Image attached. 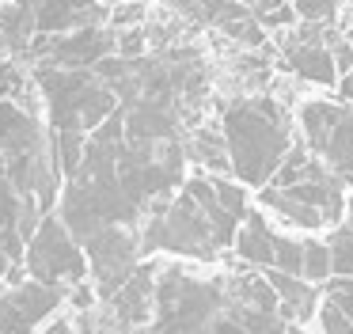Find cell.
I'll return each mask as SVG.
<instances>
[{
  "mask_svg": "<svg viewBox=\"0 0 353 334\" xmlns=\"http://www.w3.org/2000/svg\"><path fill=\"white\" fill-rule=\"evenodd\" d=\"M141 224V250L145 255H171L183 262L216 266L236 247V232L243 217L228 209L216 194L213 179L183 182V194L175 202H152Z\"/></svg>",
  "mask_w": 353,
  "mask_h": 334,
  "instance_id": "6da1fadb",
  "label": "cell"
},
{
  "mask_svg": "<svg viewBox=\"0 0 353 334\" xmlns=\"http://www.w3.org/2000/svg\"><path fill=\"white\" fill-rule=\"evenodd\" d=\"M232 171L243 186H270L289 156V114L277 99H239L224 110Z\"/></svg>",
  "mask_w": 353,
  "mask_h": 334,
  "instance_id": "7a4b0ae2",
  "label": "cell"
},
{
  "mask_svg": "<svg viewBox=\"0 0 353 334\" xmlns=\"http://www.w3.org/2000/svg\"><path fill=\"white\" fill-rule=\"evenodd\" d=\"M23 266L34 281L65 288V293L84 285V281H92V266H88V255H84V247H80V239L65 228L61 217H54V213H50L39 224V232L31 235Z\"/></svg>",
  "mask_w": 353,
  "mask_h": 334,
  "instance_id": "3957f363",
  "label": "cell"
},
{
  "mask_svg": "<svg viewBox=\"0 0 353 334\" xmlns=\"http://www.w3.org/2000/svg\"><path fill=\"white\" fill-rule=\"evenodd\" d=\"M304 144L327 164L330 175L353 186V110L338 103H304L300 106Z\"/></svg>",
  "mask_w": 353,
  "mask_h": 334,
  "instance_id": "277c9868",
  "label": "cell"
},
{
  "mask_svg": "<svg viewBox=\"0 0 353 334\" xmlns=\"http://www.w3.org/2000/svg\"><path fill=\"white\" fill-rule=\"evenodd\" d=\"M92 266V285L99 288V300L110 304L118 296V288L133 277V270L141 266L145 250H141V232L133 224H107L103 232H95L88 243H80Z\"/></svg>",
  "mask_w": 353,
  "mask_h": 334,
  "instance_id": "5b68a950",
  "label": "cell"
},
{
  "mask_svg": "<svg viewBox=\"0 0 353 334\" xmlns=\"http://www.w3.org/2000/svg\"><path fill=\"white\" fill-rule=\"evenodd\" d=\"M69 308V293L42 281L0 288V334H39L50 319Z\"/></svg>",
  "mask_w": 353,
  "mask_h": 334,
  "instance_id": "8992f818",
  "label": "cell"
},
{
  "mask_svg": "<svg viewBox=\"0 0 353 334\" xmlns=\"http://www.w3.org/2000/svg\"><path fill=\"white\" fill-rule=\"evenodd\" d=\"M160 266L163 258H145V262L133 270V277L118 288V296L107 304L110 315L118 319L130 331H145L148 323L156 319V288H160Z\"/></svg>",
  "mask_w": 353,
  "mask_h": 334,
  "instance_id": "52a82bcc",
  "label": "cell"
},
{
  "mask_svg": "<svg viewBox=\"0 0 353 334\" xmlns=\"http://www.w3.org/2000/svg\"><path fill=\"white\" fill-rule=\"evenodd\" d=\"M110 50H118V38L110 30L99 27H80L72 35L61 38H42V46H34V53H46L54 61V68H80V65H99Z\"/></svg>",
  "mask_w": 353,
  "mask_h": 334,
  "instance_id": "ba28073f",
  "label": "cell"
},
{
  "mask_svg": "<svg viewBox=\"0 0 353 334\" xmlns=\"http://www.w3.org/2000/svg\"><path fill=\"white\" fill-rule=\"evenodd\" d=\"M262 277L270 281V288H274L277 300H281L285 323L307 326L312 319H319V308H323V288L319 285H312V281H304V277H292V273H281V270H262Z\"/></svg>",
  "mask_w": 353,
  "mask_h": 334,
  "instance_id": "9c48e42d",
  "label": "cell"
},
{
  "mask_svg": "<svg viewBox=\"0 0 353 334\" xmlns=\"http://www.w3.org/2000/svg\"><path fill=\"white\" fill-rule=\"evenodd\" d=\"M274 235H277V228L266 220V213L251 209L236 232V258L247 262L251 270H270L274 266Z\"/></svg>",
  "mask_w": 353,
  "mask_h": 334,
  "instance_id": "30bf717a",
  "label": "cell"
},
{
  "mask_svg": "<svg viewBox=\"0 0 353 334\" xmlns=\"http://www.w3.org/2000/svg\"><path fill=\"white\" fill-rule=\"evenodd\" d=\"M285 65L300 76V80H312V84H334L338 80V65H334V53L327 46H315V42H289L285 46Z\"/></svg>",
  "mask_w": 353,
  "mask_h": 334,
  "instance_id": "8fae6325",
  "label": "cell"
},
{
  "mask_svg": "<svg viewBox=\"0 0 353 334\" xmlns=\"http://www.w3.org/2000/svg\"><path fill=\"white\" fill-rule=\"evenodd\" d=\"M190 159L201 167H209L213 175L221 171H232V156H228V141H224L221 129H194L190 137Z\"/></svg>",
  "mask_w": 353,
  "mask_h": 334,
  "instance_id": "7c38bea8",
  "label": "cell"
},
{
  "mask_svg": "<svg viewBox=\"0 0 353 334\" xmlns=\"http://www.w3.org/2000/svg\"><path fill=\"white\" fill-rule=\"evenodd\" d=\"M34 27H39V23H34V12H27L23 4L0 8V46H4V50H27Z\"/></svg>",
  "mask_w": 353,
  "mask_h": 334,
  "instance_id": "4fadbf2b",
  "label": "cell"
},
{
  "mask_svg": "<svg viewBox=\"0 0 353 334\" xmlns=\"http://www.w3.org/2000/svg\"><path fill=\"white\" fill-rule=\"evenodd\" d=\"M304 281H312V285H327L330 277H334V266H330V243L319 239V235H304V273H300Z\"/></svg>",
  "mask_w": 353,
  "mask_h": 334,
  "instance_id": "5bb4252c",
  "label": "cell"
},
{
  "mask_svg": "<svg viewBox=\"0 0 353 334\" xmlns=\"http://www.w3.org/2000/svg\"><path fill=\"white\" fill-rule=\"evenodd\" d=\"M330 243V266H334V277H353V232L350 228H334L327 235Z\"/></svg>",
  "mask_w": 353,
  "mask_h": 334,
  "instance_id": "9a60e30c",
  "label": "cell"
},
{
  "mask_svg": "<svg viewBox=\"0 0 353 334\" xmlns=\"http://www.w3.org/2000/svg\"><path fill=\"white\" fill-rule=\"evenodd\" d=\"M323 300L334 304L338 311H345L353 319V277H330L323 285Z\"/></svg>",
  "mask_w": 353,
  "mask_h": 334,
  "instance_id": "2e32d148",
  "label": "cell"
},
{
  "mask_svg": "<svg viewBox=\"0 0 353 334\" xmlns=\"http://www.w3.org/2000/svg\"><path fill=\"white\" fill-rule=\"evenodd\" d=\"M27 95V76H23V68L19 65H0V103L4 99H23Z\"/></svg>",
  "mask_w": 353,
  "mask_h": 334,
  "instance_id": "e0dca14e",
  "label": "cell"
},
{
  "mask_svg": "<svg viewBox=\"0 0 353 334\" xmlns=\"http://www.w3.org/2000/svg\"><path fill=\"white\" fill-rule=\"evenodd\" d=\"M319 334H353V319L345 311H338L334 304L323 300L319 308Z\"/></svg>",
  "mask_w": 353,
  "mask_h": 334,
  "instance_id": "ac0fdd59",
  "label": "cell"
},
{
  "mask_svg": "<svg viewBox=\"0 0 353 334\" xmlns=\"http://www.w3.org/2000/svg\"><path fill=\"white\" fill-rule=\"evenodd\" d=\"M292 8H296V15L307 23H327L330 15L338 12V0H296Z\"/></svg>",
  "mask_w": 353,
  "mask_h": 334,
  "instance_id": "d6986e66",
  "label": "cell"
},
{
  "mask_svg": "<svg viewBox=\"0 0 353 334\" xmlns=\"http://www.w3.org/2000/svg\"><path fill=\"white\" fill-rule=\"evenodd\" d=\"M141 53H145V30H122V35H118V57L133 61V57H141Z\"/></svg>",
  "mask_w": 353,
  "mask_h": 334,
  "instance_id": "ffe728a7",
  "label": "cell"
},
{
  "mask_svg": "<svg viewBox=\"0 0 353 334\" xmlns=\"http://www.w3.org/2000/svg\"><path fill=\"white\" fill-rule=\"evenodd\" d=\"M141 19H145V4L141 0H130V4L114 8V15H110L114 27H130V23H141Z\"/></svg>",
  "mask_w": 353,
  "mask_h": 334,
  "instance_id": "44dd1931",
  "label": "cell"
},
{
  "mask_svg": "<svg viewBox=\"0 0 353 334\" xmlns=\"http://www.w3.org/2000/svg\"><path fill=\"white\" fill-rule=\"evenodd\" d=\"M259 23L262 27H292V23H296V8L281 4V8H274V12H262Z\"/></svg>",
  "mask_w": 353,
  "mask_h": 334,
  "instance_id": "7402d4cb",
  "label": "cell"
},
{
  "mask_svg": "<svg viewBox=\"0 0 353 334\" xmlns=\"http://www.w3.org/2000/svg\"><path fill=\"white\" fill-rule=\"evenodd\" d=\"M330 53H334V65H338V72H353V46H350V42H338Z\"/></svg>",
  "mask_w": 353,
  "mask_h": 334,
  "instance_id": "603a6c76",
  "label": "cell"
},
{
  "mask_svg": "<svg viewBox=\"0 0 353 334\" xmlns=\"http://www.w3.org/2000/svg\"><path fill=\"white\" fill-rule=\"evenodd\" d=\"M243 4L251 8V12H259V15H262V12H274V8H281L285 0H243Z\"/></svg>",
  "mask_w": 353,
  "mask_h": 334,
  "instance_id": "cb8c5ba5",
  "label": "cell"
},
{
  "mask_svg": "<svg viewBox=\"0 0 353 334\" xmlns=\"http://www.w3.org/2000/svg\"><path fill=\"white\" fill-rule=\"evenodd\" d=\"M342 228H350V232H353V194H350V202H345V220H342Z\"/></svg>",
  "mask_w": 353,
  "mask_h": 334,
  "instance_id": "d4e9b609",
  "label": "cell"
},
{
  "mask_svg": "<svg viewBox=\"0 0 353 334\" xmlns=\"http://www.w3.org/2000/svg\"><path fill=\"white\" fill-rule=\"evenodd\" d=\"M338 91H342V99H353V76H345L342 88H338Z\"/></svg>",
  "mask_w": 353,
  "mask_h": 334,
  "instance_id": "484cf974",
  "label": "cell"
}]
</instances>
